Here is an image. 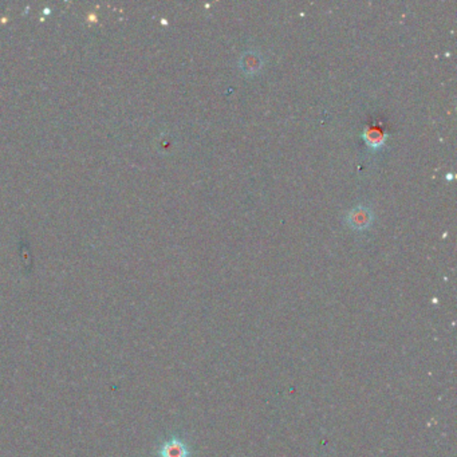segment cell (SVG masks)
Masks as SVG:
<instances>
[{
	"instance_id": "6da1fadb",
	"label": "cell",
	"mask_w": 457,
	"mask_h": 457,
	"mask_svg": "<svg viewBox=\"0 0 457 457\" xmlns=\"http://www.w3.org/2000/svg\"><path fill=\"white\" fill-rule=\"evenodd\" d=\"M160 457H190V449L183 440L173 437L161 446Z\"/></svg>"
}]
</instances>
